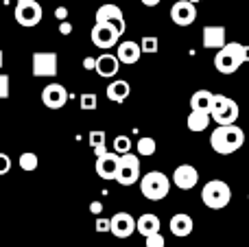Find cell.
<instances>
[{"label":"cell","instance_id":"cell-1","mask_svg":"<svg viewBox=\"0 0 249 247\" xmlns=\"http://www.w3.org/2000/svg\"><path fill=\"white\" fill-rule=\"evenodd\" d=\"M245 144V131L238 125H223L216 127L210 134V147L221 156H230L236 153L238 149Z\"/></svg>","mask_w":249,"mask_h":247},{"label":"cell","instance_id":"cell-2","mask_svg":"<svg viewBox=\"0 0 249 247\" xmlns=\"http://www.w3.org/2000/svg\"><path fill=\"white\" fill-rule=\"evenodd\" d=\"M245 61H249V46H243L238 42H228L221 51H216L214 68L221 74H234Z\"/></svg>","mask_w":249,"mask_h":247},{"label":"cell","instance_id":"cell-3","mask_svg":"<svg viewBox=\"0 0 249 247\" xmlns=\"http://www.w3.org/2000/svg\"><path fill=\"white\" fill-rule=\"evenodd\" d=\"M210 116L216 123V127L223 125H236L238 116H241V107L234 99L225 94H214L212 99V107H210Z\"/></svg>","mask_w":249,"mask_h":247},{"label":"cell","instance_id":"cell-4","mask_svg":"<svg viewBox=\"0 0 249 247\" xmlns=\"http://www.w3.org/2000/svg\"><path fill=\"white\" fill-rule=\"evenodd\" d=\"M171 191V179L162 171H151L140 177V193L149 201H162Z\"/></svg>","mask_w":249,"mask_h":247},{"label":"cell","instance_id":"cell-5","mask_svg":"<svg viewBox=\"0 0 249 247\" xmlns=\"http://www.w3.org/2000/svg\"><path fill=\"white\" fill-rule=\"evenodd\" d=\"M232 199V191L223 179H210L206 186L201 188V201L212 210H221L230 204Z\"/></svg>","mask_w":249,"mask_h":247},{"label":"cell","instance_id":"cell-6","mask_svg":"<svg viewBox=\"0 0 249 247\" xmlns=\"http://www.w3.org/2000/svg\"><path fill=\"white\" fill-rule=\"evenodd\" d=\"M16 22L24 29H31V26H37L42 22V16H44V9L37 0H18L16 2Z\"/></svg>","mask_w":249,"mask_h":247},{"label":"cell","instance_id":"cell-7","mask_svg":"<svg viewBox=\"0 0 249 247\" xmlns=\"http://www.w3.org/2000/svg\"><path fill=\"white\" fill-rule=\"evenodd\" d=\"M121 31L116 29L114 24H105V22H96L94 26H92V44H94L96 48H103V51H107V48H114L121 44Z\"/></svg>","mask_w":249,"mask_h":247},{"label":"cell","instance_id":"cell-8","mask_svg":"<svg viewBox=\"0 0 249 247\" xmlns=\"http://www.w3.org/2000/svg\"><path fill=\"white\" fill-rule=\"evenodd\" d=\"M138 179H140V160H138V156H133V153L121 156L116 182L121 186H133Z\"/></svg>","mask_w":249,"mask_h":247},{"label":"cell","instance_id":"cell-9","mask_svg":"<svg viewBox=\"0 0 249 247\" xmlns=\"http://www.w3.org/2000/svg\"><path fill=\"white\" fill-rule=\"evenodd\" d=\"M57 64H59L57 53H35L33 55V77H39V79L55 77Z\"/></svg>","mask_w":249,"mask_h":247},{"label":"cell","instance_id":"cell-10","mask_svg":"<svg viewBox=\"0 0 249 247\" xmlns=\"http://www.w3.org/2000/svg\"><path fill=\"white\" fill-rule=\"evenodd\" d=\"M171 20L177 26H190L197 20V4L188 2V0H177L171 7Z\"/></svg>","mask_w":249,"mask_h":247},{"label":"cell","instance_id":"cell-11","mask_svg":"<svg viewBox=\"0 0 249 247\" xmlns=\"http://www.w3.org/2000/svg\"><path fill=\"white\" fill-rule=\"evenodd\" d=\"M96 22H105V24H114L121 33H124V29H127V24H124V16H123V9L118 7V4H101L99 9H96Z\"/></svg>","mask_w":249,"mask_h":247},{"label":"cell","instance_id":"cell-12","mask_svg":"<svg viewBox=\"0 0 249 247\" xmlns=\"http://www.w3.org/2000/svg\"><path fill=\"white\" fill-rule=\"evenodd\" d=\"M42 103L48 109H61L68 103V92H66V88L61 83H48L42 90Z\"/></svg>","mask_w":249,"mask_h":247},{"label":"cell","instance_id":"cell-13","mask_svg":"<svg viewBox=\"0 0 249 247\" xmlns=\"http://www.w3.org/2000/svg\"><path fill=\"white\" fill-rule=\"evenodd\" d=\"M118 164H121V156L114 151H107L105 156L96 158L94 171L101 179H116L118 175Z\"/></svg>","mask_w":249,"mask_h":247},{"label":"cell","instance_id":"cell-14","mask_svg":"<svg viewBox=\"0 0 249 247\" xmlns=\"http://www.w3.org/2000/svg\"><path fill=\"white\" fill-rule=\"evenodd\" d=\"M199 182V171L195 169L193 164H179L175 171H173V184L181 191H190L195 188Z\"/></svg>","mask_w":249,"mask_h":247},{"label":"cell","instance_id":"cell-15","mask_svg":"<svg viewBox=\"0 0 249 247\" xmlns=\"http://www.w3.org/2000/svg\"><path fill=\"white\" fill-rule=\"evenodd\" d=\"M109 223H112L109 232H112L116 239H129V236L136 232V219L129 212H116L109 219Z\"/></svg>","mask_w":249,"mask_h":247},{"label":"cell","instance_id":"cell-16","mask_svg":"<svg viewBox=\"0 0 249 247\" xmlns=\"http://www.w3.org/2000/svg\"><path fill=\"white\" fill-rule=\"evenodd\" d=\"M201 37H203V48L221 51L228 44V31H225V26H216V24L203 26Z\"/></svg>","mask_w":249,"mask_h":247},{"label":"cell","instance_id":"cell-17","mask_svg":"<svg viewBox=\"0 0 249 247\" xmlns=\"http://www.w3.org/2000/svg\"><path fill=\"white\" fill-rule=\"evenodd\" d=\"M116 57L121 64H127V66H133L138 64V59L142 57V48L138 42H133V39H124L116 46Z\"/></svg>","mask_w":249,"mask_h":247},{"label":"cell","instance_id":"cell-18","mask_svg":"<svg viewBox=\"0 0 249 247\" xmlns=\"http://www.w3.org/2000/svg\"><path fill=\"white\" fill-rule=\"evenodd\" d=\"M118 68H121V61H118L116 55H112V53H103V55L96 57V68L94 72L99 74V77L103 79H112L118 74Z\"/></svg>","mask_w":249,"mask_h":247},{"label":"cell","instance_id":"cell-19","mask_svg":"<svg viewBox=\"0 0 249 247\" xmlns=\"http://www.w3.org/2000/svg\"><path fill=\"white\" fill-rule=\"evenodd\" d=\"M168 228H171V234L173 236H179V239H184V236H190L193 234V217L186 212H177L171 217V223H168Z\"/></svg>","mask_w":249,"mask_h":247},{"label":"cell","instance_id":"cell-20","mask_svg":"<svg viewBox=\"0 0 249 247\" xmlns=\"http://www.w3.org/2000/svg\"><path fill=\"white\" fill-rule=\"evenodd\" d=\"M160 228H162L160 219L155 217V214H151V212L140 214V217H138V221H136V230H138V234H142L144 239H146V236H151V234H158Z\"/></svg>","mask_w":249,"mask_h":247},{"label":"cell","instance_id":"cell-21","mask_svg":"<svg viewBox=\"0 0 249 247\" xmlns=\"http://www.w3.org/2000/svg\"><path fill=\"white\" fill-rule=\"evenodd\" d=\"M129 94H131V86L124 79H116L107 86V99L112 103H123V101L129 99Z\"/></svg>","mask_w":249,"mask_h":247},{"label":"cell","instance_id":"cell-22","mask_svg":"<svg viewBox=\"0 0 249 247\" xmlns=\"http://www.w3.org/2000/svg\"><path fill=\"white\" fill-rule=\"evenodd\" d=\"M210 123H212L210 112H195V109H190L186 125H188V129H190V131L199 134V131H206L208 127H210Z\"/></svg>","mask_w":249,"mask_h":247},{"label":"cell","instance_id":"cell-23","mask_svg":"<svg viewBox=\"0 0 249 247\" xmlns=\"http://www.w3.org/2000/svg\"><path fill=\"white\" fill-rule=\"evenodd\" d=\"M212 99H214V94L210 90H197L190 96V109H195V112H210Z\"/></svg>","mask_w":249,"mask_h":247},{"label":"cell","instance_id":"cell-24","mask_svg":"<svg viewBox=\"0 0 249 247\" xmlns=\"http://www.w3.org/2000/svg\"><path fill=\"white\" fill-rule=\"evenodd\" d=\"M155 140L153 138H149V136H144V138H140L138 140V156H142V158H149V156H153L155 153Z\"/></svg>","mask_w":249,"mask_h":247},{"label":"cell","instance_id":"cell-25","mask_svg":"<svg viewBox=\"0 0 249 247\" xmlns=\"http://www.w3.org/2000/svg\"><path fill=\"white\" fill-rule=\"evenodd\" d=\"M20 169L22 171H26V173H31V171H35L37 169V164H39V160H37V156L35 153H31V151H26V153H22L20 156Z\"/></svg>","mask_w":249,"mask_h":247},{"label":"cell","instance_id":"cell-26","mask_svg":"<svg viewBox=\"0 0 249 247\" xmlns=\"http://www.w3.org/2000/svg\"><path fill=\"white\" fill-rule=\"evenodd\" d=\"M79 107H81L83 112H94V109L99 107V96L92 94V92L81 94V99H79Z\"/></svg>","mask_w":249,"mask_h":247},{"label":"cell","instance_id":"cell-27","mask_svg":"<svg viewBox=\"0 0 249 247\" xmlns=\"http://www.w3.org/2000/svg\"><path fill=\"white\" fill-rule=\"evenodd\" d=\"M114 153H118V156L131 153V140H129V136H116L114 138Z\"/></svg>","mask_w":249,"mask_h":247},{"label":"cell","instance_id":"cell-28","mask_svg":"<svg viewBox=\"0 0 249 247\" xmlns=\"http://www.w3.org/2000/svg\"><path fill=\"white\" fill-rule=\"evenodd\" d=\"M140 48H142V53H158V48H160L158 37L155 35H144L140 42Z\"/></svg>","mask_w":249,"mask_h":247},{"label":"cell","instance_id":"cell-29","mask_svg":"<svg viewBox=\"0 0 249 247\" xmlns=\"http://www.w3.org/2000/svg\"><path fill=\"white\" fill-rule=\"evenodd\" d=\"M105 144V131H90V147L96 149Z\"/></svg>","mask_w":249,"mask_h":247},{"label":"cell","instance_id":"cell-30","mask_svg":"<svg viewBox=\"0 0 249 247\" xmlns=\"http://www.w3.org/2000/svg\"><path fill=\"white\" fill-rule=\"evenodd\" d=\"M144 241H146V247H164V245H166V241H164V236L160 234V232H158V234L146 236Z\"/></svg>","mask_w":249,"mask_h":247},{"label":"cell","instance_id":"cell-31","mask_svg":"<svg viewBox=\"0 0 249 247\" xmlns=\"http://www.w3.org/2000/svg\"><path fill=\"white\" fill-rule=\"evenodd\" d=\"M9 74L0 72V99H9Z\"/></svg>","mask_w":249,"mask_h":247},{"label":"cell","instance_id":"cell-32","mask_svg":"<svg viewBox=\"0 0 249 247\" xmlns=\"http://www.w3.org/2000/svg\"><path fill=\"white\" fill-rule=\"evenodd\" d=\"M11 171V158L7 153H0V175H7Z\"/></svg>","mask_w":249,"mask_h":247},{"label":"cell","instance_id":"cell-33","mask_svg":"<svg viewBox=\"0 0 249 247\" xmlns=\"http://www.w3.org/2000/svg\"><path fill=\"white\" fill-rule=\"evenodd\" d=\"M109 228H112L109 219H96V232H109Z\"/></svg>","mask_w":249,"mask_h":247},{"label":"cell","instance_id":"cell-34","mask_svg":"<svg viewBox=\"0 0 249 247\" xmlns=\"http://www.w3.org/2000/svg\"><path fill=\"white\" fill-rule=\"evenodd\" d=\"M55 18L59 22H66V20H68V9H66V7H57L55 9Z\"/></svg>","mask_w":249,"mask_h":247},{"label":"cell","instance_id":"cell-35","mask_svg":"<svg viewBox=\"0 0 249 247\" xmlns=\"http://www.w3.org/2000/svg\"><path fill=\"white\" fill-rule=\"evenodd\" d=\"M59 33H61V35H70V33H72V24H70L68 20H66V22H59Z\"/></svg>","mask_w":249,"mask_h":247},{"label":"cell","instance_id":"cell-36","mask_svg":"<svg viewBox=\"0 0 249 247\" xmlns=\"http://www.w3.org/2000/svg\"><path fill=\"white\" fill-rule=\"evenodd\" d=\"M83 68H86V70H94L96 68V59H94V57H86V59H83Z\"/></svg>","mask_w":249,"mask_h":247},{"label":"cell","instance_id":"cell-37","mask_svg":"<svg viewBox=\"0 0 249 247\" xmlns=\"http://www.w3.org/2000/svg\"><path fill=\"white\" fill-rule=\"evenodd\" d=\"M90 210H92L94 214H101V212H103V204H101V201H92V204H90Z\"/></svg>","mask_w":249,"mask_h":247},{"label":"cell","instance_id":"cell-38","mask_svg":"<svg viewBox=\"0 0 249 247\" xmlns=\"http://www.w3.org/2000/svg\"><path fill=\"white\" fill-rule=\"evenodd\" d=\"M142 4H144V7H158L160 2H162V0H140Z\"/></svg>","mask_w":249,"mask_h":247},{"label":"cell","instance_id":"cell-39","mask_svg":"<svg viewBox=\"0 0 249 247\" xmlns=\"http://www.w3.org/2000/svg\"><path fill=\"white\" fill-rule=\"evenodd\" d=\"M2 66H4V53L0 51V70H2Z\"/></svg>","mask_w":249,"mask_h":247},{"label":"cell","instance_id":"cell-40","mask_svg":"<svg viewBox=\"0 0 249 247\" xmlns=\"http://www.w3.org/2000/svg\"><path fill=\"white\" fill-rule=\"evenodd\" d=\"M188 2H193V4H197V2H201V0H188Z\"/></svg>","mask_w":249,"mask_h":247},{"label":"cell","instance_id":"cell-41","mask_svg":"<svg viewBox=\"0 0 249 247\" xmlns=\"http://www.w3.org/2000/svg\"><path fill=\"white\" fill-rule=\"evenodd\" d=\"M247 199H249V195H247Z\"/></svg>","mask_w":249,"mask_h":247}]
</instances>
